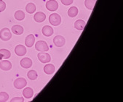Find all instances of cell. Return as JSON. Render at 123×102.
Masks as SVG:
<instances>
[{
  "instance_id": "cell-1",
  "label": "cell",
  "mask_w": 123,
  "mask_h": 102,
  "mask_svg": "<svg viewBox=\"0 0 123 102\" xmlns=\"http://www.w3.org/2000/svg\"><path fill=\"white\" fill-rule=\"evenodd\" d=\"M49 21H50L52 25L57 26V25H59L61 22V17L58 14L53 13L51 14L50 17H49Z\"/></svg>"
},
{
  "instance_id": "cell-2",
  "label": "cell",
  "mask_w": 123,
  "mask_h": 102,
  "mask_svg": "<svg viewBox=\"0 0 123 102\" xmlns=\"http://www.w3.org/2000/svg\"><path fill=\"white\" fill-rule=\"evenodd\" d=\"M12 38V33L7 28H4L0 31V38L4 41H9Z\"/></svg>"
},
{
  "instance_id": "cell-3",
  "label": "cell",
  "mask_w": 123,
  "mask_h": 102,
  "mask_svg": "<svg viewBox=\"0 0 123 102\" xmlns=\"http://www.w3.org/2000/svg\"><path fill=\"white\" fill-rule=\"evenodd\" d=\"M35 48L37 51H39V52H45L49 50V47H48L47 43L44 41H37L36 43V45H35Z\"/></svg>"
},
{
  "instance_id": "cell-4",
  "label": "cell",
  "mask_w": 123,
  "mask_h": 102,
  "mask_svg": "<svg viewBox=\"0 0 123 102\" xmlns=\"http://www.w3.org/2000/svg\"><path fill=\"white\" fill-rule=\"evenodd\" d=\"M26 85H27V81H26L25 78H17L14 81V87L16 89H18V90L25 88V86Z\"/></svg>"
},
{
  "instance_id": "cell-5",
  "label": "cell",
  "mask_w": 123,
  "mask_h": 102,
  "mask_svg": "<svg viewBox=\"0 0 123 102\" xmlns=\"http://www.w3.org/2000/svg\"><path fill=\"white\" fill-rule=\"evenodd\" d=\"M37 57L42 63H48L51 60V57L50 54H48L47 53H45V52H41L40 53L37 54Z\"/></svg>"
},
{
  "instance_id": "cell-6",
  "label": "cell",
  "mask_w": 123,
  "mask_h": 102,
  "mask_svg": "<svg viewBox=\"0 0 123 102\" xmlns=\"http://www.w3.org/2000/svg\"><path fill=\"white\" fill-rule=\"evenodd\" d=\"M46 8L50 11H55L58 8V4L55 0H49L46 3Z\"/></svg>"
},
{
  "instance_id": "cell-7",
  "label": "cell",
  "mask_w": 123,
  "mask_h": 102,
  "mask_svg": "<svg viewBox=\"0 0 123 102\" xmlns=\"http://www.w3.org/2000/svg\"><path fill=\"white\" fill-rule=\"evenodd\" d=\"M53 43L55 46H56L57 47H62L63 46H64L66 43V40L64 37L61 36H56L53 39Z\"/></svg>"
},
{
  "instance_id": "cell-8",
  "label": "cell",
  "mask_w": 123,
  "mask_h": 102,
  "mask_svg": "<svg viewBox=\"0 0 123 102\" xmlns=\"http://www.w3.org/2000/svg\"><path fill=\"white\" fill-rule=\"evenodd\" d=\"M15 52L18 56H23L26 54V48L23 45H18L15 48Z\"/></svg>"
},
{
  "instance_id": "cell-9",
  "label": "cell",
  "mask_w": 123,
  "mask_h": 102,
  "mask_svg": "<svg viewBox=\"0 0 123 102\" xmlns=\"http://www.w3.org/2000/svg\"><path fill=\"white\" fill-rule=\"evenodd\" d=\"M20 65L23 68L28 69V68L31 67V65H32V60L30 58H28V57L23 58L20 61Z\"/></svg>"
},
{
  "instance_id": "cell-10",
  "label": "cell",
  "mask_w": 123,
  "mask_h": 102,
  "mask_svg": "<svg viewBox=\"0 0 123 102\" xmlns=\"http://www.w3.org/2000/svg\"><path fill=\"white\" fill-rule=\"evenodd\" d=\"M0 68L2 70L8 71L12 68V64L8 60H2L0 62Z\"/></svg>"
},
{
  "instance_id": "cell-11",
  "label": "cell",
  "mask_w": 123,
  "mask_h": 102,
  "mask_svg": "<svg viewBox=\"0 0 123 102\" xmlns=\"http://www.w3.org/2000/svg\"><path fill=\"white\" fill-rule=\"evenodd\" d=\"M53 33V29L51 26H49V25H44L42 28V34L44 36L49 37L51 36Z\"/></svg>"
},
{
  "instance_id": "cell-12",
  "label": "cell",
  "mask_w": 123,
  "mask_h": 102,
  "mask_svg": "<svg viewBox=\"0 0 123 102\" xmlns=\"http://www.w3.org/2000/svg\"><path fill=\"white\" fill-rule=\"evenodd\" d=\"M34 19L36 22H42L45 20L46 19V15L44 13H43L42 12H37L34 16Z\"/></svg>"
},
{
  "instance_id": "cell-13",
  "label": "cell",
  "mask_w": 123,
  "mask_h": 102,
  "mask_svg": "<svg viewBox=\"0 0 123 102\" xmlns=\"http://www.w3.org/2000/svg\"><path fill=\"white\" fill-rule=\"evenodd\" d=\"M35 42V37L33 34L29 35L25 39V44L27 47H31L34 44Z\"/></svg>"
},
{
  "instance_id": "cell-14",
  "label": "cell",
  "mask_w": 123,
  "mask_h": 102,
  "mask_svg": "<svg viewBox=\"0 0 123 102\" xmlns=\"http://www.w3.org/2000/svg\"><path fill=\"white\" fill-rule=\"evenodd\" d=\"M55 70V66L52 64H47L44 67V72L47 75H52Z\"/></svg>"
},
{
  "instance_id": "cell-15",
  "label": "cell",
  "mask_w": 123,
  "mask_h": 102,
  "mask_svg": "<svg viewBox=\"0 0 123 102\" xmlns=\"http://www.w3.org/2000/svg\"><path fill=\"white\" fill-rule=\"evenodd\" d=\"M12 31L15 35H21L23 33V28L21 25H15L12 27Z\"/></svg>"
},
{
  "instance_id": "cell-16",
  "label": "cell",
  "mask_w": 123,
  "mask_h": 102,
  "mask_svg": "<svg viewBox=\"0 0 123 102\" xmlns=\"http://www.w3.org/2000/svg\"><path fill=\"white\" fill-rule=\"evenodd\" d=\"M23 95L26 98H31L33 97L34 91L31 88H26L23 91Z\"/></svg>"
},
{
  "instance_id": "cell-17",
  "label": "cell",
  "mask_w": 123,
  "mask_h": 102,
  "mask_svg": "<svg viewBox=\"0 0 123 102\" xmlns=\"http://www.w3.org/2000/svg\"><path fill=\"white\" fill-rule=\"evenodd\" d=\"M85 22L83 20H78L74 23V28L79 31H82L85 26Z\"/></svg>"
},
{
  "instance_id": "cell-18",
  "label": "cell",
  "mask_w": 123,
  "mask_h": 102,
  "mask_svg": "<svg viewBox=\"0 0 123 102\" xmlns=\"http://www.w3.org/2000/svg\"><path fill=\"white\" fill-rule=\"evenodd\" d=\"M0 56H1V57L4 59H7L10 57L11 53L7 49L2 48V49H0Z\"/></svg>"
},
{
  "instance_id": "cell-19",
  "label": "cell",
  "mask_w": 123,
  "mask_h": 102,
  "mask_svg": "<svg viewBox=\"0 0 123 102\" xmlns=\"http://www.w3.org/2000/svg\"><path fill=\"white\" fill-rule=\"evenodd\" d=\"M95 2H96V0H85V5L88 10H92L95 5Z\"/></svg>"
},
{
  "instance_id": "cell-20",
  "label": "cell",
  "mask_w": 123,
  "mask_h": 102,
  "mask_svg": "<svg viewBox=\"0 0 123 102\" xmlns=\"http://www.w3.org/2000/svg\"><path fill=\"white\" fill-rule=\"evenodd\" d=\"M77 14H78V9L76 7H71L68 11V15L71 17H76Z\"/></svg>"
},
{
  "instance_id": "cell-21",
  "label": "cell",
  "mask_w": 123,
  "mask_h": 102,
  "mask_svg": "<svg viewBox=\"0 0 123 102\" xmlns=\"http://www.w3.org/2000/svg\"><path fill=\"white\" fill-rule=\"evenodd\" d=\"M26 10L28 13L32 14L36 11V5L34 3H29L26 7Z\"/></svg>"
},
{
  "instance_id": "cell-22",
  "label": "cell",
  "mask_w": 123,
  "mask_h": 102,
  "mask_svg": "<svg viewBox=\"0 0 123 102\" xmlns=\"http://www.w3.org/2000/svg\"><path fill=\"white\" fill-rule=\"evenodd\" d=\"M15 18L19 21L23 20L24 18H25V13H24L22 10H18L15 13Z\"/></svg>"
},
{
  "instance_id": "cell-23",
  "label": "cell",
  "mask_w": 123,
  "mask_h": 102,
  "mask_svg": "<svg viewBox=\"0 0 123 102\" xmlns=\"http://www.w3.org/2000/svg\"><path fill=\"white\" fill-rule=\"evenodd\" d=\"M27 76H28V78L31 80V81H34L37 78V72L35 71V70H30L29 71L28 74H27Z\"/></svg>"
},
{
  "instance_id": "cell-24",
  "label": "cell",
  "mask_w": 123,
  "mask_h": 102,
  "mask_svg": "<svg viewBox=\"0 0 123 102\" xmlns=\"http://www.w3.org/2000/svg\"><path fill=\"white\" fill-rule=\"evenodd\" d=\"M9 98V95L6 92H1L0 93V102L7 101Z\"/></svg>"
},
{
  "instance_id": "cell-25",
  "label": "cell",
  "mask_w": 123,
  "mask_h": 102,
  "mask_svg": "<svg viewBox=\"0 0 123 102\" xmlns=\"http://www.w3.org/2000/svg\"><path fill=\"white\" fill-rule=\"evenodd\" d=\"M6 8V4L2 0H0V12H3Z\"/></svg>"
},
{
  "instance_id": "cell-26",
  "label": "cell",
  "mask_w": 123,
  "mask_h": 102,
  "mask_svg": "<svg viewBox=\"0 0 123 102\" xmlns=\"http://www.w3.org/2000/svg\"><path fill=\"white\" fill-rule=\"evenodd\" d=\"M61 3L66 6H68V5H70L73 3L74 0H61Z\"/></svg>"
},
{
  "instance_id": "cell-27",
  "label": "cell",
  "mask_w": 123,
  "mask_h": 102,
  "mask_svg": "<svg viewBox=\"0 0 123 102\" xmlns=\"http://www.w3.org/2000/svg\"><path fill=\"white\" fill-rule=\"evenodd\" d=\"M12 102H15V101H24V98L23 97H15L13 98H12L11 100Z\"/></svg>"
}]
</instances>
